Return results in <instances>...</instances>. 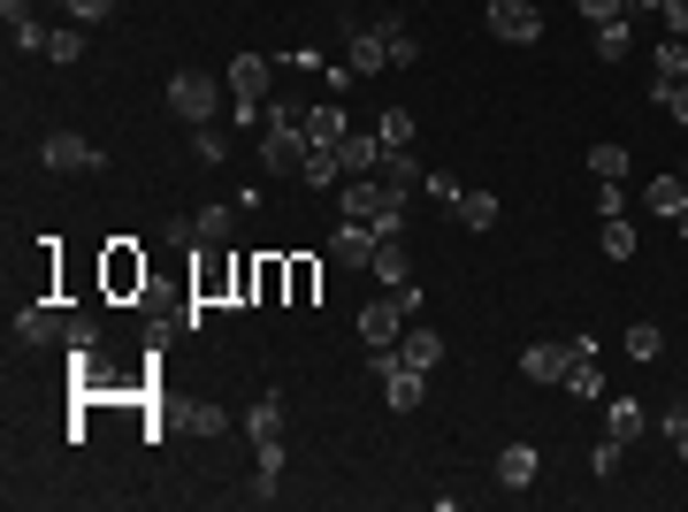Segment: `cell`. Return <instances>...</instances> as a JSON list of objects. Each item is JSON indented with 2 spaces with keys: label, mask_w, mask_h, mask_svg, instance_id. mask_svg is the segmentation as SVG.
Segmentation results:
<instances>
[{
  "label": "cell",
  "mask_w": 688,
  "mask_h": 512,
  "mask_svg": "<svg viewBox=\"0 0 688 512\" xmlns=\"http://www.w3.org/2000/svg\"><path fill=\"white\" fill-rule=\"evenodd\" d=\"M658 436H666V444H674V452H681V467H688V405H674V413H666V421H658Z\"/></svg>",
  "instance_id": "37"
},
{
  "label": "cell",
  "mask_w": 688,
  "mask_h": 512,
  "mask_svg": "<svg viewBox=\"0 0 688 512\" xmlns=\"http://www.w3.org/2000/svg\"><path fill=\"white\" fill-rule=\"evenodd\" d=\"M658 15H666V38H688V0H658Z\"/></svg>",
  "instance_id": "42"
},
{
  "label": "cell",
  "mask_w": 688,
  "mask_h": 512,
  "mask_svg": "<svg viewBox=\"0 0 688 512\" xmlns=\"http://www.w3.org/2000/svg\"><path fill=\"white\" fill-rule=\"evenodd\" d=\"M535 475H543V452L535 444H506L498 452V482L506 490H535Z\"/></svg>",
  "instance_id": "9"
},
{
  "label": "cell",
  "mask_w": 688,
  "mask_h": 512,
  "mask_svg": "<svg viewBox=\"0 0 688 512\" xmlns=\"http://www.w3.org/2000/svg\"><path fill=\"white\" fill-rule=\"evenodd\" d=\"M284 459H291V452H284V436H260V467H253V475H260V482H276V475H284Z\"/></svg>",
  "instance_id": "36"
},
{
  "label": "cell",
  "mask_w": 688,
  "mask_h": 512,
  "mask_svg": "<svg viewBox=\"0 0 688 512\" xmlns=\"http://www.w3.org/2000/svg\"><path fill=\"white\" fill-rule=\"evenodd\" d=\"M398 359H406V367H421V375H429V367H436V359H444V337H436V330H413V322H406V337H398Z\"/></svg>",
  "instance_id": "15"
},
{
  "label": "cell",
  "mask_w": 688,
  "mask_h": 512,
  "mask_svg": "<svg viewBox=\"0 0 688 512\" xmlns=\"http://www.w3.org/2000/svg\"><path fill=\"white\" fill-rule=\"evenodd\" d=\"M375 176H382V191H390V199H413L429 169H421V162H413V146H406V154H382V169H375Z\"/></svg>",
  "instance_id": "12"
},
{
  "label": "cell",
  "mask_w": 688,
  "mask_h": 512,
  "mask_svg": "<svg viewBox=\"0 0 688 512\" xmlns=\"http://www.w3.org/2000/svg\"><path fill=\"white\" fill-rule=\"evenodd\" d=\"M635 54V31H628V15L620 23H597V62H628Z\"/></svg>",
  "instance_id": "21"
},
{
  "label": "cell",
  "mask_w": 688,
  "mask_h": 512,
  "mask_svg": "<svg viewBox=\"0 0 688 512\" xmlns=\"http://www.w3.org/2000/svg\"><path fill=\"white\" fill-rule=\"evenodd\" d=\"M314 154V138H307V115L291 108V100H268V138H260V169L276 176H299V162Z\"/></svg>",
  "instance_id": "1"
},
{
  "label": "cell",
  "mask_w": 688,
  "mask_h": 512,
  "mask_svg": "<svg viewBox=\"0 0 688 512\" xmlns=\"http://www.w3.org/2000/svg\"><path fill=\"white\" fill-rule=\"evenodd\" d=\"M566 390L574 398H604V367L597 359H566Z\"/></svg>",
  "instance_id": "25"
},
{
  "label": "cell",
  "mask_w": 688,
  "mask_h": 512,
  "mask_svg": "<svg viewBox=\"0 0 688 512\" xmlns=\"http://www.w3.org/2000/svg\"><path fill=\"white\" fill-rule=\"evenodd\" d=\"M452 214H459V230H490L498 222V191H459Z\"/></svg>",
  "instance_id": "18"
},
{
  "label": "cell",
  "mask_w": 688,
  "mask_h": 512,
  "mask_svg": "<svg viewBox=\"0 0 688 512\" xmlns=\"http://www.w3.org/2000/svg\"><path fill=\"white\" fill-rule=\"evenodd\" d=\"M406 322H413V314L398 307V291H390V299H375V307H359V337L375 344V352H382V344H398V337H406Z\"/></svg>",
  "instance_id": "6"
},
{
  "label": "cell",
  "mask_w": 688,
  "mask_h": 512,
  "mask_svg": "<svg viewBox=\"0 0 688 512\" xmlns=\"http://www.w3.org/2000/svg\"><path fill=\"white\" fill-rule=\"evenodd\" d=\"M230 222H237L230 207H199V222H191V230H199L207 245H230Z\"/></svg>",
  "instance_id": "32"
},
{
  "label": "cell",
  "mask_w": 688,
  "mask_h": 512,
  "mask_svg": "<svg viewBox=\"0 0 688 512\" xmlns=\"http://www.w3.org/2000/svg\"><path fill=\"white\" fill-rule=\"evenodd\" d=\"M245 436H253V444H260V436H284V398H276V390H260V398H253Z\"/></svg>",
  "instance_id": "19"
},
{
  "label": "cell",
  "mask_w": 688,
  "mask_h": 512,
  "mask_svg": "<svg viewBox=\"0 0 688 512\" xmlns=\"http://www.w3.org/2000/svg\"><path fill=\"white\" fill-rule=\"evenodd\" d=\"M597 245H604V260H635V230H628V214H612Z\"/></svg>",
  "instance_id": "28"
},
{
  "label": "cell",
  "mask_w": 688,
  "mask_h": 512,
  "mask_svg": "<svg viewBox=\"0 0 688 512\" xmlns=\"http://www.w3.org/2000/svg\"><path fill=\"white\" fill-rule=\"evenodd\" d=\"M375 276H382V291H398V283H413V260H406V245L398 237H375V260H367Z\"/></svg>",
  "instance_id": "13"
},
{
  "label": "cell",
  "mask_w": 688,
  "mask_h": 512,
  "mask_svg": "<svg viewBox=\"0 0 688 512\" xmlns=\"http://www.w3.org/2000/svg\"><path fill=\"white\" fill-rule=\"evenodd\" d=\"M566 359H574V352H566V344H528V352H520V375H528V382H566Z\"/></svg>",
  "instance_id": "10"
},
{
  "label": "cell",
  "mask_w": 688,
  "mask_h": 512,
  "mask_svg": "<svg viewBox=\"0 0 688 512\" xmlns=\"http://www.w3.org/2000/svg\"><path fill=\"white\" fill-rule=\"evenodd\" d=\"M307 138H314V146H344V138H352V115H344V108H307Z\"/></svg>",
  "instance_id": "17"
},
{
  "label": "cell",
  "mask_w": 688,
  "mask_h": 512,
  "mask_svg": "<svg viewBox=\"0 0 688 512\" xmlns=\"http://www.w3.org/2000/svg\"><path fill=\"white\" fill-rule=\"evenodd\" d=\"M651 62H658V77H666V85H681V77H688V38H666Z\"/></svg>",
  "instance_id": "31"
},
{
  "label": "cell",
  "mask_w": 688,
  "mask_h": 512,
  "mask_svg": "<svg viewBox=\"0 0 688 512\" xmlns=\"http://www.w3.org/2000/svg\"><path fill=\"white\" fill-rule=\"evenodd\" d=\"M330 253H337L344 268H367V260H375V230H367V222H344L337 237H330Z\"/></svg>",
  "instance_id": "14"
},
{
  "label": "cell",
  "mask_w": 688,
  "mask_h": 512,
  "mask_svg": "<svg viewBox=\"0 0 688 512\" xmlns=\"http://www.w3.org/2000/svg\"><path fill=\"white\" fill-rule=\"evenodd\" d=\"M191 428H199V436H222L230 413H222V405H191Z\"/></svg>",
  "instance_id": "40"
},
{
  "label": "cell",
  "mask_w": 688,
  "mask_h": 512,
  "mask_svg": "<svg viewBox=\"0 0 688 512\" xmlns=\"http://www.w3.org/2000/svg\"><path fill=\"white\" fill-rule=\"evenodd\" d=\"M413 131H421V123H413L406 108H382V131H375V138H382V154H406V146H413Z\"/></svg>",
  "instance_id": "22"
},
{
  "label": "cell",
  "mask_w": 688,
  "mask_h": 512,
  "mask_svg": "<svg viewBox=\"0 0 688 512\" xmlns=\"http://www.w3.org/2000/svg\"><path fill=\"white\" fill-rule=\"evenodd\" d=\"M69 8V23H108L115 15V0H62Z\"/></svg>",
  "instance_id": "38"
},
{
  "label": "cell",
  "mask_w": 688,
  "mask_h": 512,
  "mask_svg": "<svg viewBox=\"0 0 688 512\" xmlns=\"http://www.w3.org/2000/svg\"><path fill=\"white\" fill-rule=\"evenodd\" d=\"M674 222H681V237H688V207H681V214H674Z\"/></svg>",
  "instance_id": "45"
},
{
  "label": "cell",
  "mask_w": 688,
  "mask_h": 512,
  "mask_svg": "<svg viewBox=\"0 0 688 512\" xmlns=\"http://www.w3.org/2000/svg\"><path fill=\"white\" fill-rule=\"evenodd\" d=\"M651 207H658V214H681L688 207V176H658V183H651Z\"/></svg>",
  "instance_id": "29"
},
{
  "label": "cell",
  "mask_w": 688,
  "mask_h": 512,
  "mask_svg": "<svg viewBox=\"0 0 688 512\" xmlns=\"http://www.w3.org/2000/svg\"><path fill=\"white\" fill-rule=\"evenodd\" d=\"M651 100H658V108H666V115L688 131V77H681V85H666V77H658V85H651Z\"/></svg>",
  "instance_id": "34"
},
{
  "label": "cell",
  "mask_w": 688,
  "mask_h": 512,
  "mask_svg": "<svg viewBox=\"0 0 688 512\" xmlns=\"http://www.w3.org/2000/svg\"><path fill=\"white\" fill-rule=\"evenodd\" d=\"M482 23H490L506 46H535V38H543V8H535V0H490Z\"/></svg>",
  "instance_id": "3"
},
{
  "label": "cell",
  "mask_w": 688,
  "mask_h": 512,
  "mask_svg": "<svg viewBox=\"0 0 688 512\" xmlns=\"http://www.w3.org/2000/svg\"><path fill=\"white\" fill-rule=\"evenodd\" d=\"M222 85H230V100H253V108H260V100H268V62H260V54H237V62L222 69Z\"/></svg>",
  "instance_id": "7"
},
{
  "label": "cell",
  "mask_w": 688,
  "mask_h": 512,
  "mask_svg": "<svg viewBox=\"0 0 688 512\" xmlns=\"http://www.w3.org/2000/svg\"><path fill=\"white\" fill-rule=\"evenodd\" d=\"M666 352V330L658 322H628V359H658Z\"/></svg>",
  "instance_id": "26"
},
{
  "label": "cell",
  "mask_w": 688,
  "mask_h": 512,
  "mask_svg": "<svg viewBox=\"0 0 688 512\" xmlns=\"http://www.w3.org/2000/svg\"><path fill=\"white\" fill-rule=\"evenodd\" d=\"M337 207H344V222H375V207H382V176H344Z\"/></svg>",
  "instance_id": "8"
},
{
  "label": "cell",
  "mask_w": 688,
  "mask_h": 512,
  "mask_svg": "<svg viewBox=\"0 0 688 512\" xmlns=\"http://www.w3.org/2000/svg\"><path fill=\"white\" fill-rule=\"evenodd\" d=\"M108 291H115V299H123V291H146V260H138L131 245L108 253Z\"/></svg>",
  "instance_id": "16"
},
{
  "label": "cell",
  "mask_w": 688,
  "mask_h": 512,
  "mask_svg": "<svg viewBox=\"0 0 688 512\" xmlns=\"http://www.w3.org/2000/svg\"><path fill=\"white\" fill-rule=\"evenodd\" d=\"M38 162H46V169H108V154H100V146H92V138H77V131H46V146H38Z\"/></svg>",
  "instance_id": "4"
},
{
  "label": "cell",
  "mask_w": 688,
  "mask_h": 512,
  "mask_svg": "<svg viewBox=\"0 0 688 512\" xmlns=\"http://www.w3.org/2000/svg\"><path fill=\"white\" fill-rule=\"evenodd\" d=\"M597 214H604V222L628 214V191H620V183H597Z\"/></svg>",
  "instance_id": "43"
},
{
  "label": "cell",
  "mask_w": 688,
  "mask_h": 512,
  "mask_svg": "<svg viewBox=\"0 0 688 512\" xmlns=\"http://www.w3.org/2000/svg\"><path fill=\"white\" fill-rule=\"evenodd\" d=\"M191 154L199 162H230V131L222 123H191Z\"/></svg>",
  "instance_id": "24"
},
{
  "label": "cell",
  "mask_w": 688,
  "mask_h": 512,
  "mask_svg": "<svg viewBox=\"0 0 688 512\" xmlns=\"http://www.w3.org/2000/svg\"><path fill=\"white\" fill-rule=\"evenodd\" d=\"M628 8H658V0H628Z\"/></svg>",
  "instance_id": "46"
},
{
  "label": "cell",
  "mask_w": 688,
  "mask_h": 512,
  "mask_svg": "<svg viewBox=\"0 0 688 512\" xmlns=\"http://www.w3.org/2000/svg\"><path fill=\"white\" fill-rule=\"evenodd\" d=\"M612 467H620V444H612V436H604V444H597V452H589V475H597V482H604V475H612Z\"/></svg>",
  "instance_id": "44"
},
{
  "label": "cell",
  "mask_w": 688,
  "mask_h": 512,
  "mask_svg": "<svg viewBox=\"0 0 688 512\" xmlns=\"http://www.w3.org/2000/svg\"><path fill=\"white\" fill-rule=\"evenodd\" d=\"M589 176L620 183V176H628V146H589Z\"/></svg>",
  "instance_id": "30"
},
{
  "label": "cell",
  "mask_w": 688,
  "mask_h": 512,
  "mask_svg": "<svg viewBox=\"0 0 688 512\" xmlns=\"http://www.w3.org/2000/svg\"><path fill=\"white\" fill-rule=\"evenodd\" d=\"M643 428H651V413H643L635 398H604V436H612V444H635Z\"/></svg>",
  "instance_id": "11"
},
{
  "label": "cell",
  "mask_w": 688,
  "mask_h": 512,
  "mask_svg": "<svg viewBox=\"0 0 688 512\" xmlns=\"http://www.w3.org/2000/svg\"><path fill=\"white\" fill-rule=\"evenodd\" d=\"M413 62H421V38L398 23V31H390V69H413Z\"/></svg>",
  "instance_id": "35"
},
{
  "label": "cell",
  "mask_w": 688,
  "mask_h": 512,
  "mask_svg": "<svg viewBox=\"0 0 688 512\" xmlns=\"http://www.w3.org/2000/svg\"><path fill=\"white\" fill-rule=\"evenodd\" d=\"M284 283H291V268H284V260H260V268H253V299H260V307H268Z\"/></svg>",
  "instance_id": "33"
},
{
  "label": "cell",
  "mask_w": 688,
  "mask_h": 512,
  "mask_svg": "<svg viewBox=\"0 0 688 512\" xmlns=\"http://www.w3.org/2000/svg\"><path fill=\"white\" fill-rule=\"evenodd\" d=\"M421 191H429V199H436V207H452V199H459V191H467V183H452V176H444V169H429V176H421Z\"/></svg>",
  "instance_id": "39"
},
{
  "label": "cell",
  "mask_w": 688,
  "mask_h": 512,
  "mask_svg": "<svg viewBox=\"0 0 688 512\" xmlns=\"http://www.w3.org/2000/svg\"><path fill=\"white\" fill-rule=\"evenodd\" d=\"M15 337L23 344H69V314L46 307V299H31V307H15Z\"/></svg>",
  "instance_id": "5"
},
{
  "label": "cell",
  "mask_w": 688,
  "mask_h": 512,
  "mask_svg": "<svg viewBox=\"0 0 688 512\" xmlns=\"http://www.w3.org/2000/svg\"><path fill=\"white\" fill-rule=\"evenodd\" d=\"M46 62H85V23H62V31H46Z\"/></svg>",
  "instance_id": "23"
},
{
  "label": "cell",
  "mask_w": 688,
  "mask_h": 512,
  "mask_svg": "<svg viewBox=\"0 0 688 512\" xmlns=\"http://www.w3.org/2000/svg\"><path fill=\"white\" fill-rule=\"evenodd\" d=\"M574 8H581L589 23H620V15H628V0H574Z\"/></svg>",
  "instance_id": "41"
},
{
  "label": "cell",
  "mask_w": 688,
  "mask_h": 512,
  "mask_svg": "<svg viewBox=\"0 0 688 512\" xmlns=\"http://www.w3.org/2000/svg\"><path fill=\"white\" fill-rule=\"evenodd\" d=\"M222 92H230V85H214L207 69H176L169 77V108L184 123H214V115H222Z\"/></svg>",
  "instance_id": "2"
},
{
  "label": "cell",
  "mask_w": 688,
  "mask_h": 512,
  "mask_svg": "<svg viewBox=\"0 0 688 512\" xmlns=\"http://www.w3.org/2000/svg\"><path fill=\"white\" fill-rule=\"evenodd\" d=\"M299 183H314V191H322V183H344V162H337V146H314V154L299 162Z\"/></svg>",
  "instance_id": "20"
},
{
  "label": "cell",
  "mask_w": 688,
  "mask_h": 512,
  "mask_svg": "<svg viewBox=\"0 0 688 512\" xmlns=\"http://www.w3.org/2000/svg\"><path fill=\"white\" fill-rule=\"evenodd\" d=\"M406 207H413V199H390V191H382V207H375L367 230H375V237H406Z\"/></svg>",
  "instance_id": "27"
}]
</instances>
